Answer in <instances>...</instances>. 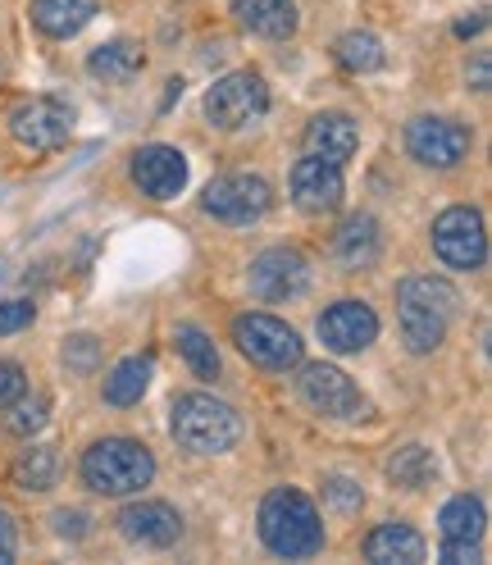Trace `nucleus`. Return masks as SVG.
Returning a JSON list of instances; mask_svg holds the SVG:
<instances>
[{
    "instance_id": "f257e3e1",
    "label": "nucleus",
    "mask_w": 492,
    "mask_h": 565,
    "mask_svg": "<svg viewBox=\"0 0 492 565\" xmlns=\"http://www.w3.org/2000/svg\"><path fill=\"white\" fill-rule=\"evenodd\" d=\"M456 310H461V292H456L447 278L410 274L397 282V324H402V338L415 356H429V351L442 347Z\"/></svg>"
},
{
    "instance_id": "f03ea898",
    "label": "nucleus",
    "mask_w": 492,
    "mask_h": 565,
    "mask_svg": "<svg viewBox=\"0 0 492 565\" xmlns=\"http://www.w3.org/2000/svg\"><path fill=\"white\" fill-rule=\"evenodd\" d=\"M256 524H260V543L284 561H306L324 547V520L301 488H269Z\"/></svg>"
},
{
    "instance_id": "7ed1b4c3",
    "label": "nucleus",
    "mask_w": 492,
    "mask_h": 565,
    "mask_svg": "<svg viewBox=\"0 0 492 565\" xmlns=\"http://www.w3.org/2000/svg\"><path fill=\"white\" fill-rule=\"evenodd\" d=\"M169 434L196 456H224L242 443V415L210 393H183L169 411Z\"/></svg>"
},
{
    "instance_id": "20e7f679",
    "label": "nucleus",
    "mask_w": 492,
    "mask_h": 565,
    "mask_svg": "<svg viewBox=\"0 0 492 565\" xmlns=\"http://www.w3.org/2000/svg\"><path fill=\"white\" fill-rule=\"evenodd\" d=\"M156 479V456L137 438H100L83 451V483L100 498H132Z\"/></svg>"
},
{
    "instance_id": "39448f33",
    "label": "nucleus",
    "mask_w": 492,
    "mask_h": 565,
    "mask_svg": "<svg viewBox=\"0 0 492 565\" xmlns=\"http://www.w3.org/2000/svg\"><path fill=\"white\" fill-rule=\"evenodd\" d=\"M233 342H237L242 356L252 365H260V370L288 374V370L301 365V338H297V329L284 324V320H274V315H260V310L237 315V320H233Z\"/></svg>"
},
{
    "instance_id": "423d86ee",
    "label": "nucleus",
    "mask_w": 492,
    "mask_h": 565,
    "mask_svg": "<svg viewBox=\"0 0 492 565\" xmlns=\"http://www.w3.org/2000/svg\"><path fill=\"white\" fill-rule=\"evenodd\" d=\"M434 252L447 269L474 274L488 260V228L474 205H451L434 220Z\"/></svg>"
},
{
    "instance_id": "0eeeda50",
    "label": "nucleus",
    "mask_w": 492,
    "mask_h": 565,
    "mask_svg": "<svg viewBox=\"0 0 492 565\" xmlns=\"http://www.w3.org/2000/svg\"><path fill=\"white\" fill-rule=\"evenodd\" d=\"M265 110H269V87H265L260 74H252V68L224 74L215 87L205 92V119L215 128H228V132L256 124Z\"/></svg>"
},
{
    "instance_id": "6e6552de",
    "label": "nucleus",
    "mask_w": 492,
    "mask_h": 565,
    "mask_svg": "<svg viewBox=\"0 0 492 565\" xmlns=\"http://www.w3.org/2000/svg\"><path fill=\"white\" fill-rule=\"evenodd\" d=\"M269 205H274V192L265 179H256V173H224V179H215L201 196L205 215H215L220 224H233V228L265 220Z\"/></svg>"
},
{
    "instance_id": "1a4fd4ad",
    "label": "nucleus",
    "mask_w": 492,
    "mask_h": 565,
    "mask_svg": "<svg viewBox=\"0 0 492 565\" xmlns=\"http://www.w3.org/2000/svg\"><path fill=\"white\" fill-rule=\"evenodd\" d=\"M470 147H474V132L461 119L425 115V119H410L406 128V151L425 169H456L470 156Z\"/></svg>"
},
{
    "instance_id": "9d476101",
    "label": "nucleus",
    "mask_w": 492,
    "mask_h": 565,
    "mask_svg": "<svg viewBox=\"0 0 492 565\" xmlns=\"http://www.w3.org/2000/svg\"><path fill=\"white\" fill-rule=\"evenodd\" d=\"M10 132H14L19 147L38 151V156L60 151L64 141H68V132H74V110H68L60 96H32V100L14 105Z\"/></svg>"
},
{
    "instance_id": "9b49d317",
    "label": "nucleus",
    "mask_w": 492,
    "mask_h": 565,
    "mask_svg": "<svg viewBox=\"0 0 492 565\" xmlns=\"http://www.w3.org/2000/svg\"><path fill=\"white\" fill-rule=\"evenodd\" d=\"M297 393L314 415H324V419H365V411H370L361 387L351 383L338 365H301Z\"/></svg>"
},
{
    "instance_id": "f8f14e48",
    "label": "nucleus",
    "mask_w": 492,
    "mask_h": 565,
    "mask_svg": "<svg viewBox=\"0 0 492 565\" xmlns=\"http://www.w3.org/2000/svg\"><path fill=\"white\" fill-rule=\"evenodd\" d=\"M252 292L260 301H292L306 292L310 282V260L297 252V246H269L252 260Z\"/></svg>"
},
{
    "instance_id": "ddd939ff",
    "label": "nucleus",
    "mask_w": 492,
    "mask_h": 565,
    "mask_svg": "<svg viewBox=\"0 0 492 565\" xmlns=\"http://www.w3.org/2000/svg\"><path fill=\"white\" fill-rule=\"evenodd\" d=\"M314 329H320V342L329 351H338V356H356V351H365L378 338V315L361 297H342L320 315Z\"/></svg>"
},
{
    "instance_id": "4468645a",
    "label": "nucleus",
    "mask_w": 492,
    "mask_h": 565,
    "mask_svg": "<svg viewBox=\"0 0 492 565\" xmlns=\"http://www.w3.org/2000/svg\"><path fill=\"white\" fill-rule=\"evenodd\" d=\"M132 183L151 201H173L188 188V156L179 147H164V141L142 147L132 156Z\"/></svg>"
},
{
    "instance_id": "2eb2a0df",
    "label": "nucleus",
    "mask_w": 492,
    "mask_h": 565,
    "mask_svg": "<svg viewBox=\"0 0 492 565\" xmlns=\"http://www.w3.org/2000/svg\"><path fill=\"white\" fill-rule=\"evenodd\" d=\"M292 201L306 215H333L342 205V164H329L320 156H306L292 169Z\"/></svg>"
},
{
    "instance_id": "dca6fc26",
    "label": "nucleus",
    "mask_w": 492,
    "mask_h": 565,
    "mask_svg": "<svg viewBox=\"0 0 492 565\" xmlns=\"http://www.w3.org/2000/svg\"><path fill=\"white\" fill-rule=\"evenodd\" d=\"M119 534L137 547H173L183 539V515L169 502H132L119 511Z\"/></svg>"
},
{
    "instance_id": "f3484780",
    "label": "nucleus",
    "mask_w": 492,
    "mask_h": 565,
    "mask_svg": "<svg viewBox=\"0 0 492 565\" xmlns=\"http://www.w3.org/2000/svg\"><path fill=\"white\" fill-rule=\"evenodd\" d=\"M361 147V128L351 115H338V110H324L306 124V156H320L329 164H346Z\"/></svg>"
},
{
    "instance_id": "a211bd4d",
    "label": "nucleus",
    "mask_w": 492,
    "mask_h": 565,
    "mask_svg": "<svg viewBox=\"0 0 492 565\" xmlns=\"http://www.w3.org/2000/svg\"><path fill=\"white\" fill-rule=\"evenodd\" d=\"M365 561H374V565H419L425 561V539H419L415 524L388 520L365 539Z\"/></svg>"
},
{
    "instance_id": "6ab92c4d",
    "label": "nucleus",
    "mask_w": 492,
    "mask_h": 565,
    "mask_svg": "<svg viewBox=\"0 0 492 565\" xmlns=\"http://www.w3.org/2000/svg\"><path fill=\"white\" fill-rule=\"evenodd\" d=\"M233 19L265 42H284L297 32V0H233Z\"/></svg>"
},
{
    "instance_id": "aec40b11",
    "label": "nucleus",
    "mask_w": 492,
    "mask_h": 565,
    "mask_svg": "<svg viewBox=\"0 0 492 565\" xmlns=\"http://www.w3.org/2000/svg\"><path fill=\"white\" fill-rule=\"evenodd\" d=\"M100 14L96 0H32V23H38L46 38L68 42Z\"/></svg>"
},
{
    "instance_id": "412c9836",
    "label": "nucleus",
    "mask_w": 492,
    "mask_h": 565,
    "mask_svg": "<svg viewBox=\"0 0 492 565\" xmlns=\"http://www.w3.org/2000/svg\"><path fill=\"white\" fill-rule=\"evenodd\" d=\"M333 256L342 269H370L378 260V224L370 215H351L342 228H338V242H333Z\"/></svg>"
},
{
    "instance_id": "4be33fe9",
    "label": "nucleus",
    "mask_w": 492,
    "mask_h": 565,
    "mask_svg": "<svg viewBox=\"0 0 492 565\" xmlns=\"http://www.w3.org/2000/svg\"><path fill=\"white\" fill-rule=\"evenodd\" d=\"M173 347H179V356L192 370V379H201V383L220 379L224 361H220V347L210 342V333H201L196 324H179V329H173Z\"/></svg>"
},
{
    "instance_id": "5701e85b",
    "label": "nucleus",
    "mask_w": 492,
    "mask_h": 565,
    "mask_svg": "<svg viewBox=\"0 0 492 565\" xmlns=\"http://www.w3.org/2000/svg\"><path fill=\"white\" fill-rule=\"evenodd\" d=\"M147 387H151V361L147 356H128L110 370V379H105V402L110 406H137L147 397Z\"/></svg>"
},
{
    "instance_id": "b1692460",
    "label": "nucleus",
    "mask_w": 492,
    "mask_h": 565,
    "mask_svg": "<svg viewBox=\"0 0 492 565\" xmlns=\"http://www.w3.org/2000/svg\"><path fill=\"white\" fill-rule=\"evenodd\" d=\"M438 524H442V539H483V524H488V511L479 498L470 492H456V498L438 511Z\"/></svg>"
},
{
    "instance_id": "393cba45",
    "label": "nucleus",
    "mask_w": 492,
    "mask_h": 565,
    "mask_svg": "<svg viewBox=\"0 0 492 565\" xmlns=\"http://www.w3.org/2000/svg\"><path fill=\"white\" fill-rule=\"evenodd\" d=\"M388 475H393V483L406 488V492H425V488L438 479V461H434L429 447H402L393 461H388Z\"/></svg>"
},
{
    "instance_id": "a878e982",
    "label": "nucleus",
    "mask_w": 492,
    "mask_h": 565,
    "mask_svg": "<svg viewBox=\"0 0 492 565\" xmlns=\"http://www.w3.org/2000/svg\"><path fill=\"white\" fill-rule=\"evenodd\" d=\"M142 64H147V55H142V46H137V42H110V46H96V51L87 55L92 74H96V78H115V83L132 78Z\"/></svg>"
},
{
    "instance_id": "bb28decb",
    "label": "nucleus",
    "mask_w": 492,
    "mask_h": 565,
    "mask_svg": "<svg viewBox=\"0 0 492 565\" xmlns=\"http://www.w3.org/2000/svg\"><path fill=\"white\" fill-rule=\"evenodd\" d=\"M10 479H14L23 492H51L55 479H60L55 451H51V447H28V451H19V461H14Z\"/></svg>"
},
{
    "instance_id": "cd10ccee",
    "label": "nucleus",
    "mask_w": 492,
    "mask_h": 565,
    "mask_svg": "<svg viewBox=\"0 0 492 565\" xmlns=\"http://www.w3.org/2000/svg\"><path fill=\"white\" fill-rule=\"evenodd\" d=\"M383 42L374 38V32H346V38L338 42V64L346 68V74H378L383 68Z\"/></svg>"
},
{
    "instance_id": "c85d7f7f",
    "label": "nucleus",
    "mask_w": 492,
    "mask_h": 565,
    "mask_svg": "<svg viewBox=\"0 0 492 565\" xmlns=\"http://www.w3.org/2000/svg\"><path fill=\"white\" fill-rule=\"evenodd\" d=\"M10 415H6V429L14 434V438H32L46 424V397H19L14 406H6Z\"/></svg>"
},
{
    "instance_id": "c756f323",
    "label": "nucleus",
    "mask_w": 492,
    "mask_h": 565,
    "mask_svg": "<svg viewBox=\"0 0 492 565\" xmlns=\"http://www.w3.org/2000/svg\"><path fill=\"white\" fill-rule=\"evenodd\" d=\"M23 393H28V374H23V365H19V361H0V411L14 406Z\"/></svg>"
},
{
    "instance_id": "7c9ffc66",
    "label": "nucleus",
    "mask_w": 492,
    "mask_h": 565,
    "mask_svg": "<svg viewBox=\"0 0 492 565\" xmlns=\"http://www.w3.org/2000/svg\"><path fill=\"white\" fill-rule=\"evenodd\" d=\"M32 320H38V306H32V301H6V306H0V338L28 329Z\"/></svg>"
},
{
    "instance_id": "2f4dec72",
    "label": "nucleus",
    "mask_w": 492,
    "mask_h": 565,
    "mask_svg": "<svg viewBox=\"0 0 492 565\" xmlns=\"http://www.w3.org/2000/svg\"><path fill=\"white\" fill-rule=\"evenodd\" d=\"M96 356H100V342H96V338H87V333L64 342V361L74 365V370H92V365H96Z\"/></svg>"
},
{
    "instance_id": "473e14b6",
    "label": "nucleus",
    "mask_w": 492,
    "mask_h": 565,
    "mask_svg": "<svg viewBox=\"0 0 492 565\" xmlns=\"http://www.w3.org/2000/svg\"><path fill=\"white\" fill-rule=\"evenodd\" d=\"M438 561H447V565H470V561H479V543H474V539H442Z\"/></svg>"
},
{
    "instance_id": "72a5a7b5",
    "label": "nucleus",
    "mask_w": 492,
    "mask_h": 565,
    "mask_svg": "<svg viewBox=\"0 0 492 565\" xmlns=\"http://www.w3.org/2000/svg\"><path fill=\"white\" fill-rule=\"evenodd\" d=\"M55 534L60 539H83L87 534V515L83 511H55Z\"/></svg>"
},
{
    "instance_id": "f704fd0d",
    "label": "nucleus",
    "mask_w": 492,
    "mask_h": 565,
    "mask_svg": "<svg viewBox=\"0 0 492 565\" xmlns=\"http://www.w3.org/2000/svg\"><path fill=\"white\" fill-rule=\"evenodd\" d=\"M329 498L342 507V511H351V507H361L365 498H361V488L351 483V479H329Z\"/></svg>"
},
{
    "instance_id": "c9c22d12",
    "label": "nucleus",
    "mask_w": 492,
    "mask_h": 565,
    "mask_svg": "<svg viewBox=\"0 0 492 565\" xmlns=\"http://www.w3.org/2000/svg\"><path fill=\"white\" fill-rule=\"evenodd\" d=\"M14 547H19V534H14V520L0 511V565L14 561Z\"/></svg>"
},
{
    "instance_id": "e433bc0d",
    "label": "nucleus",
    "mask_w": 492,
    "mask_h": 565,
    "mask_svg": "<svg viewBox=\"0 0 492 565\" xmlns=\"http://www.w3.org/2000/svg\"><path fill=\"white\" fill-rule=\"evenodd\" d=\"M483 14H474V19H461V23H456V38H474V32H483Z\"/></svg>"
},
{
    "instance_id": "4c0bfd02",
    "label": "nucleus",
    "mask_w": 492,
    "mask_h": 565,
    "mask_svg": "<svg viewBox=\"0 0 492 565\" xmlns=\"http://www.w3.org/2000/svg\"><path fill=\"white\" fill-rule=\"evenodd\" d=\"M474 92H488V55L474 60Z\"/></svg>"
}]
</instances>
